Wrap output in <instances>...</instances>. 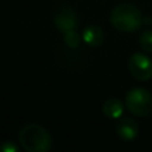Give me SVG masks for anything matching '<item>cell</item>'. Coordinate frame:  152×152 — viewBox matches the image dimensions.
<instances>
[{"instance_id":"7a4b0ae2","label":"cell","mask_w":152,"mask_h":152,"mask_svg":"<svg viewBox=\"0 0 152 152\" xmlns=\"http://www.w3.org/2000/svg\"><path fill=\"white\" fill-rule=\"evenodd\" d=\"M143 15L137 7L129 3H121L112 10L110 16L113 28L120 32H135L143 24Z\"/></svg>"},{"instance_id":"277c9868","label":"cell","mask_w":152,"mask_h":152,"mask_svg":"<svg viewBox=\"0 0 152 152\" xmlns=\"http://www.w3.org/2000/svg\"><path fill=\"white\" fill-rule=\"evenodd\" d=\"M128 69L135 79L147 81L152 77V60L144 53H134L128 60Z\"/></svg>"},{"instance_id":"30bf717a","label":"cell","mask_w":152,"mask_h":152,"mask_svg":"<svg viewBox=\"0 0 152 152\" xmlns=\"http://www.w3.org/2000/svg\"><path fill=\"white\" fill-rule=\"evenodd\" d=\"M139 44L145 52H152V31H145L140 35Z\"/></svg>"},{"instance_id":"6da1fadb","label":"cell","mask_w":152,"mask_h":152,"mask_svg":"<svg viewBox=\"0 0 152 152\" xmlns=\"http://www.w3.org/2000/svg\"><path fill=\"white\" fill-rule=\"evenodd\" d=\"M19 143L27 152H47L52 148L50 132L40 124H26L19 132Z\"/></svg>"},{"instance_id":"3957f363","label":"cell","mask_w":152,"mask_h":152,"mask_svg":"<svg viewBox=\"0 0 152 152\" xmlns=\"http://www.w3.org/2000/svg\"><path fill=\"white\" fill-rule=\"evenodd\" d=\"M126 105L135 116L144 118L152 113V94L144 88H132L126 96Z\"/></svg>"},{"instance_id":"8fae6325","label":"cell","mask_w":152,"mask_h":152,"mask_svg":"<svg viewBox=\"0 0 152 152\" xmlns=\"http://www.w3.org/2000/svg\"><path fill=\"white\" fill-rule=\"evenodd\" d=\"M0 150L3 152H18V145L15 144V143L12 142H4L1 144V147H0Z\"/></svg>"},{"instance_id":"5b68a950","label":"cell","mask_w":152,"mask_h":152,"mask_svg":"<svg viewBox=\"0 0 152 152\" xmlns=\"http://www.w3.org/2000/svg\"><path fill=\"white\" fill-rule=\"evenodd\" d=\"M77 23V18L74 8L68 4H60L53 11V24L61 32L74 29Z\"/></svg>"},{"instance_id":"52a82bcc","label":"cell","mask_w":152,"mask_h":152,"mask_svg":"<svg viewBox=\"0 0 152 152\" xmlns=\"http://www.w3.org/2000/svg\"><path fill=\"white\" fill-rule=\"evenodd\" d=\"M104 31L96 24L86 27L83 31V40L89 47H99L104 42Z\"/></svg>"},{"instance_id":"ba28073f","label":"cell","mask_w":152,"mask_h":152,"mask_svg":"<svg viewBox=\"0 0 152 152\" xmlns=\"http://www.w3.org/2000/svg\"><path fill=\"white\" fill-rule=\"evenodd\" d=\"M123 103L116 97H111V99L105 100L103 104V113L110 119H119L123 113Z\"/></svg>"},{"instance_id":"8992f818","label":"cell","mask_w":152,"mask_h":152,"mask_svg":"<svg viewBox=\"0 0 152 152\" xmlns=\"http://www.w3.org/2000/svg\"><path fill=\"white\" fill-rule=\"evenodd\" d=\"M116 134L123 142H132L139 135V126L132 118H123L116 123Z\"/></svg>"},{"instance_id":"9c48e42d","label":"cell","mask_w":152,"mask_h":152,"mask_svg":"<svg viewBox=\"0 0 152 152\" xmlns=\"http://www.w3.org/2000/svg\"><path fill=\"white\" fill-rule=\"evenodd\" d=\"M64 43L68 48H77L80 44V35L74 29H69V31L64 32Z\"/></svg>"}]
</instances>
